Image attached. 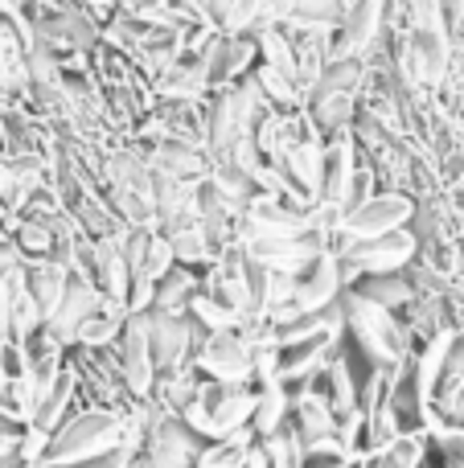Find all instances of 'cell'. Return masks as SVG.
<instances>
[{
    "label": "cell",
    "instance_id": "cell-1",
    "mask_svg": "<svg viewBox=\"0 0 464 468\" xmlns=\"http://www.w3.org/2000/svg\"><path fill=\"white\" fill-rule=\"evenodd\" d=\"M342 313H345V333H353V346L383 370H403L411 362V333L399 313L370 304L358 292H342Z\"/></svg>",
    "mask_w": 464,
    "mask_h": 468
},
{
    "label": "cell",
    "instance_id": "cell-2",
    "mask_svg": "<svg viewBox=\"0 0 464 468\" xmlns=\"http://www.w3.org/2000/svg\"><path fill=\"white\" fill-rule=\"evenodd\" d=\"M115 448H123V411L82 407L49 436V448L37 468H70L82 461H95L103 452H115Z\"/></svg>",
    "mask_w": 464,
    "mask_h": 468
},
{
    "label": "cell",
    "instance_id": "cell-3",
    "mask_svg": "<svg viewBox=\"0 0 464 468\" xmlns=\"http://www.w3.org/2000/svg\"><path fill=\"white\" fill-rule=\"evenodd\" d=\"M255 407H259V387H227V382L206 378L197 399L181 411V423L202 440H227L251 428Z\"/></svg>",
    "mask_w": 464,
    "mask_h": 468
},
{
    "label": "cell",
    "instance_id": "cell-4",
    "mask_svg": "<svg viewBox=\"0 0 464 468\" xmlns=\"http://www.w3.org/2000/svg\"><path fill=\"white\" fill-rule=\"evenodd\" d=\"M452 70V37L448 29H407L399 46V74L411 87L440 90Z\"/></svg>",
    "mask_w": 464,
    "mask_h": 468
},
{
    "label": "cell",
    "instance_id": "cell-5",
    "mask_svg": "<svg viewBox=\"0 0 464 468\" xmlns=\"http://www.w3.org/2000/svg\"><path fill=\"white\" fill-rule=\"evenodd\" d=\"M333 255H350L358 263L362 275H399L407 267H416L419 259V234L411 227L383 234V239H370V242H350L342 230L333 239Z\"/></svg>",
    "mask_w": 464,
    "mask_h": 468
},
{
    "label": "cell",
    "instance_id": "cell-6",
    "mask_svg": "<svg viewBox=\"0 0 464 468\" xmlns=\"http://www.w3.org/2000/svg\"><path fill=\"white\" fill-rule=\"evenodd\" d=\"M197 370L214 382H227V387H251L255 382V341L251 333L238 324L227 333H210L197 354Z\"/></svg>",
    "mask_w": 464,
    "mask_h": 468
},
{
    "label": "cell",
    "instance_id": "cell-7",
    "mask_svg": "<svg viewBox=\"0 0 464 468\" xmlns=\"http://www.w3.org/2000/svg\"><path fill=\"white\" fill-rule=\"evenodd\" d=\"M202 436L185 428L177 415H153V428H148L144 452L136 456L140 468H197V456H202Z\"/></svg>",
    "mask_w": 464,
    "mask_h": 468
},
{
    "label": "cell",
    "instance_id": "cell-8",
    "mask_svg": "<svg viewBox=\"0 0 464 468\" xmlns=\"http://www.w3.org/2000/svg\"><path fill=\"white\" fill-rule=\"evenodd\" d=\"M411 222H416V202L407 194H399V189H386V194H374L358 210L345 214L342 234L350 242H370V239H383V234L411 227Z\"/></svg>",
    "mask_w": 464,
    "mask_h": 468
},
{
    "label": "cell",
    "instance_id": "cell-9",
    "mask_svg": "<svg viewBox=\"0 0 464 468\" xmlns=\"http://www.w3.org/2000/svg\"><path fill=\"white\" fill-rule=\"evenodd\" d=\"M386 25V0H362L350 5L333 33H329V62H353V58H366L370 46L378 41Z\"/></svg>",
    "mask_w": 464,
    "mask_h": 468
},
{
    "label": "cell",
    "instance_id": "cell-10",
    "mask_svg": "<svg viewBox=\"0 0 464 468\" xmlns=\"http://www.w3.org/2000/svg\"><path fill=\"white\" fill-rule=\"evenodd\" d=\"M115 357H120V374L128 382V395L148 403L156 390V362H153V341H148V313L128 316V329L115 341Z\"/></svg>",
    "mask_w": 464,
    "mask_h": 468
},
{
    "label": "cell",
    "instance_id": "cell-11",
    "mask_svg": "<svg viewBox=\"0 0 464 468\" xmlns=\"http://www.w3.org/2000/svg\"><path fill=\"white\" fill-rule=\"evenodd\" d=\"M255 54H259V46H255L251 33H243V37L218 33V37L202 49L210 90H227V87H235V82H243V74L255 70Z\"/></svg>",
    "mask_w": 464,
    "mask_h": 468
},
{
    "label": "cell",
    "instance_id": "cell-12",
    "mask_svg": "<svg viewBox=\"0 0 464 468\" xmlns=\"http://www.w3.org/2000/svg\"><path fill=\"white\" fill-rule=\"evenodd\" d=\"M353 177H358V148H353V140L345 136L325 144V177H321L317 206H329V210H337L345 218L353 197Z\"/></svg>",
    "mask_w": 464,
    "mask_h": 468
},
{
    "label": "cell",
    "instance_id": "cell-13",
    "mask_svg": "<svg viewBox=\"0 0 464 468\" xmlns=\"http://www.w3.org/2000/svg\"><path fill=\"white\" fill-rule=\"evenodd\" d=\"M148 169L156 177H173V181H206L210 173V153L197 148L194 140H177V136H161L153 140V156H148Z\"/></svg>",
    "mask_w": 464,
    "mask_h": 468
},
{
    "label": "cell",
    "instance_id": "cell-14",
    "mask_svg": "<svg viewBox=\"0 0 464 468\" xmlns=\"http://www.w3.org/2000/svg\"><path fill=\"white\" fill-rule=\"evenodd\" d=\"M99 296H103V292H99L82 271H74V267H70V283H66V296H62V304H58V313L46 321V329L54 333V337L62 341L66 349H70V346H74V333H79V324L87 321L90 308L99 304Z\"/></svg>",
    "mask_w": 464,
    "mask_h": 468
},
{
    "label": "cell",
    "instance_id": "cell-15",
    "mask_svg": "<svg viewBox=\"0 0 464 468\" xmlns=\"http://www.w3.org/2000/svg\"><path fill=\"white\" fill-rule=\"evenodd\" d=\"M128 304H120V300H107L99 296V304L87 313V321L79 324V333H74V346L79 349H111L115 341H120V333L128 329Z\"/></svg>",
    "mask_w": 464,
    "mask_h": 468
},
{
    "label": "cell",
    "instance_id": "cell-16",
    "mask_svg": "<svg viewBox=\"0 0 464 468\" xmlns=\"http://www.w3.org/2000/svg\"><path fill=\"white\" fill-rule=\"evenodd\" d=\"M66 283H70V263L37 259V263L25 267V288H29L41 321H49V316L58 313V304H62V296H66Z\"/></svg>",
    "mask_w": 464,
    "mask_h": 468
},
{
    "label": "cell",
    "instance_id": "cell-17",
    "mask_svg": "<svg viewBox=\"0 0 464 468\" xmlns=\"http://www.w3.org/2000/svg\"><path fill=\"white\" fill-rule=\"evenodd\" d=\"M156 90H161L169 103H197V95L210 90L202 54H185L177 66H169L164 74H156Z\"/></svg>",
    "mask_w": 464,
    "mask_h": 468
},
{
    "label": "cell",
    "instance_id": "cell-18",
    "mask_svg": "<svg viewBox=\"0 0 464 468\" xmlns=\"http://www.w3.org/2000/svg\"><path fill=\"white\" fill-rule=\"evenodd\" d=\"M74 399H79V374H74V366L66 362L62 378H58L54 387L41 395V403H37V411H33V423H29V428H37V431H46V436H54V431L62 428L66 420H70Z\"/></svg>",
    "mask_w": 464,
    "mask_h": 468
},
{
    "label": "cell",
    "instance_id": "cell-19",
    "mask_svg": "<svg viewBox=\"0 0 464 468\" xmlns=\"http://www.w3.org/2000/svg\"><path fill=\"white\" fill-rule=\"evenodd\" d=\"M353 292L366 296L370 304L386 308V313H407V308L419 300V288L407 271H399V275H362V283Z\"/></svg>",
    "mask_w": 464,
    "mask_h": 468
},
{
    "label": "cell",
    "instance_id": "cell-20",
    "mask_svg": "<svg viewBox=\"0 0 464 468\" xmlns=\"http://www.w3.org/2000/svg\"><path fill=\"white\" fill-rule=\"evenodd\" d=\"M202 292V280L194 275V267H173L161 283H156V300H153V313L161 316H189V304L194 296Z\"/></svg>",
    "mask_w": 464,
    "mask_h": 468
},
{
    "label": "cell",
    "instance_id": "cell-21",
    "mask_svg": "<svg viewBox=\"0 0 464 468\" xmlns=\"http://www.w3.org/2000/svg\"><path fill=\"white\" fill-rule=\"evenodd\" d=\"M288 420H292V390L279 387V382L259 387V407H255V420H251V431L259 436V444L279 436Z\"/></svg>",
    "mask_w": 464,
    "mask_h": 468
},
{
    "label": "cell",
    "instance_id": "cell-22",
    "mask_svg": "<svg viewBox=\"0 0 464 468\" xmlns=\"http://www.w3.org/2000/svg\"><path fill=\"white\" fill-rule=\"evenodd\" d=\"M255 448H259V436L251 428H243L227 440H210L202 448V456H197V468H247Z\"/></svg>",
    "mask_w": 464,
    "mask_h": 468
},
{
    "label": "cell",
    "instance_id": "cell-23",
    "mask_svg": "<svg viewBox=\"0 0 464 468\" xmlns=\"http://www.w3.org/2000/svg\"><path fill=\"white\" fill-rule=\"evenodd\" d=\"M255 87L263 90V99H268L271 107H284V112H292V107H304V90L296 87L288 74H279V70H271V66H255Z\"/></svg>",
    "mask_w": 464,
    "mask_h": 468
},
{
    "label": "cell",
    "instance_id": "cell-24",
    "mask_svg": "<svg viewBox=\"0 0 464 468\" xmlns=\"http://www.w3.org/2000/svg\"><path fill=\"white\" fill-rule=\"evenodd\" d=\"M353 464H358V461H353V456L333 440V444L304 448V452H301V464H296V468H353Z\"/></svg>",
    "mask_w": 464,
    "mask_h": 468
},
{
    "label": "cell",
    "instance_id": "cell-25",
    "mask_svg": "<svg viewBox=\"0 0 464 468\" xmlns=\"http://www.w3.org/2000/svg\"><path fill=\"white\" fill-rule=\"evenodd\" d=\"M132 464H136V456L115 448V452H103V456H95V461H82V464H70V468H132Z\"/></svg>",
    "mask_w": 464,
    "mask_h": 468
},
{
    "label": "cell",
    "instance_id": "cell-26",
    "mask_svg": "<svg viewBox=\"0 0 464 468\" xmlns=\"http://www.w3.org/2000/svg\"><path fill=\"white\" fill-rule=\"evenodd\" d=\"M427 468H432V464H427Z\"/></svg>",
    "mask_w": 464,
    "mask_h": 468
}]
</instances>
